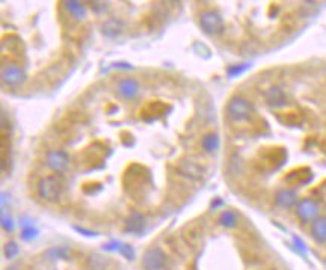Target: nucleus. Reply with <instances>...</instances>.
I'll return each mask as SVG.
<instances>
[{"mask_svg": "<svg viewBox=\"0 0 326 270\" xmlns=\"http://www.w3.org/2000/svg\"><path fill=\"white\" fill-rule=\"evenodd\" d=\"M293 240H294V245L297 246V251H299L300 254H305V252H307V248H305L304 241H302L300 238H297V237H294Z\"/></svg>", "mask_w": 326, "mask_h": 270, "instance_id": "obj_24", "label": "nucleus"}, {"mask_svg": "<svg viewBox=\"0 0 326 270\" xmlns=\"http://www.w3.org/2000/svg\"><path fill=\"white\" fill-rule=\"evenodd\" d=\"M145 227H146V219L142 213L139 211H133L127 221H126V230L127 232H133V234H141L144 232Z\"/></svg>", "mask_w": 326, "mask_h": 270, "instance_id": "obj_9", "label": "nucleus"}, {"mask_svg": "<svg viewBox=\"0 0 326 270\" xmlns=\"http://www.w3.org/2000/svg\"><path fill=\"white\" fill-rule=\"evenodd\" d=\"M2 80L6 86L15 88L26 80V71L17 64H9L2 70Z\"/></svg>", "mask_w": 326, "mask_h": 270, "instance_id": "obj_5", "label": "nucleus"}, {"mask_svg": "<svg viewBox=\"0 0 326 270\" xmlns=\"http://www.w3.org/2000/svg\"><path fill=\"white\" fill-rule=\"evenodd\" d=\"M5 255H6V258H15L17 255H18V246H17V243L15 241H8L6 245H5Z\"/></svg>", "mask_w": 326, "mask_h": 270, "instance_id": "obj_17", "label": "nucleus"}, {"mask_svg": "<svg viewBox=\"0 0 326 270\" xmlns=\"http://www.w3.org/2000/svg\"><path fill=\"white\" fill-rule=\"evenodd\" d=\"M92 9L95 12H105L106 11V3H102V2H92Z\"/></svg>", "mask_w": 326, "mask_h": 270, "instance_id": "obj_23", "label": "nucleus"}, {"mask_svg": "<svg viewBox=\"0 0 326 270\" xmlns=\"http://www.w3.org/2000/svg\"><path fill=\"white\" fill-rule=\"evenodd\" d=\"M311 234L313 238L317 243H326V219L325 218H317L313 225H311Z\"/></svg>", "mask_w": 326, "mask_h": 270, "instance_id": "obj_13", "label": "nucleus"}, {"mask_svg": "<svg viewBox=\"0 0 326 270\" xmlns=\"http://www.w3.org/2000/svg\"><path fill=\"white\" fill-rule=\"evenodd\" d=\"M38 193L42 199L48 202L59 201L62 193V183L56 175H48L39 180L38 183Z\"/></svg>", "mask_w": 326, "mask_h": 270, "instance_id": "obj_2", "label": "nucleus"}, {"mask_svg": "<svg viewBox=\"0 0 326 270\" xmlns=\"http://www.w3.org/2000/svg\"><path fill=\"white\" fill-rule=\"evenodd\" d=\"M36 235H38V230H36L34 225L26 227V228H23V231H21V238H23V240H34V238H36Z\"/></svg>", "mask_w": 326, "mask_h": 270, "instance_id": "obj_19", "label": "nucleus"}, {"mask_svg": "<svg viewBox=\"0 0 326 270\" xmlns=\"http://www.w3.org/2000/svg\"><path fill=\"white\" fill-rule=\"evenodd\" d=\"M65 9L71 14L74 18L77 20H82L86 17V6L83 2H79V0H67L65 3Z\"/></svg>", "mask_w": 326, "mask_h": 270, "instance_id": "obj_14", "label": "nucleus"}, {"mask_svg": "<svg viewBox=\"0 0 326 270\" xmlns=\"http://www.w3.org/2000/svg\"><path fill=\"white\" fill-rule=\"evenodd\" d=\"M48 255H50L52 258H55V260H58V258H68L70 251H68L67 248H55V249H50V251H48Z\"/></svg>", "mask_w": 326, "mask_h": 270, "instance_id": "obj_18", "label": "nucleus"}, {"mask_svg": "<svg viewBox=\"0 0 326 270\" xmlns=\"http://www.w3.org/2000/svg\"><path fill=\"white\" fill-rule=\"evenodd\" d=\"M319 216V204L314 199L305 198L297 204V218L304 222H314Z\"/></svg>", "mask_w": 326, "mask_h": 270, "instance_id": "obj_6", "label": "nucleus"}, {"mask_svg": "<svg viewBox=\"0 0 326 270\" xmlns=\"http://www.w3.org/2000/svg\"><path fill=\"white\" fill-rule=\"evenodd\" d=\"M118 92H119V95L122 98L133 100L138 95V92H139V83H138V80L130 77L122 78L118 83Z\"/></svg>", "mask_w": 326, "mask_h": 270, "instance_id": "obj_8", "label": "nucleus"}, {"mask_svg": "<svg viewBox=\"0 0 326 270\" xmlns=\"http://www.w3.org/2000/svg\"><path fill=\"white\" fill-rule=\"evenodd\" d=\"M124 31V23L118 18H109L102 26V34L106 38H116Z\"/></svg>", "mask_w": 326, "mask_h": 270, "instance_id": "obj_11", "label": "nucleus"}, {"mask_svg": "<svg viewBox=\"0 0 326 270\" xmlns=\"http://www.w3.org/2000/svg\"><path fill=\"white\" fill-rule=\"evenodd\" d=\"M47 165L48 168L56 172V174H62L68 169L70 166V155L65 151H50L47 155Z\"/></svg>", "mask_w": 326, "mask_h": 270, "instance_id": "obj_7", "label": "nucleus"}, {"mask_svg": "<svg viewBox=\"0 0 326 270\" xmlns=\"http://www.w3.org/2000/svg\"><path fill=\"white\" fill-rule=\"evenodd\" d=\"M227 114L230 116V119L234 121V122L246 121L254 114V104L249 100H246L245 97L236 95L228 101Z\"/></svg>", "mask_w": 326, "mask_h": 270, "instance_id": "obj_1", "label": "nucleus"}, {"mask_svg": "<svg viewBox=\"0 0 326 270\" xmlns=\"http://www.w3.org/2000/svg\"><path fill=\"white\" fill-rule=\"evenodd\" d=\"M199 26L209 35H217L223 31V18L216 11H204L199 15Z\"/></svg>", "mask_w": 326, "mask_h": 270, "instance_id": "obj_3", "label": "nucleus"}, {"mask_svg": "<svg viewBox=\"0 0 326 270\" xmlns=\"http://www.w3.org/2000/svg\"><path fill=\"white\" fill-rule=\"evenodd\" d=\"M76 231H79V232H82V234H85L86 237H92V235H95V232L88 231V230H83V228H79V227H76Z\"/></svg>", "mask_w": 326, "mask_h": 270, "instance_id": "obj_25", "label": "nucleus"}, {"mask_svg": "<svg viewBox=\"0 0 326 270\" xmlns=\"http://www.w3.org/2000/svg\"><path fill=\"white\" fill-rule=\"evenodd\" d=\"M119 252L122 254V257H126V258L130 260V261L135 258V251H133V248H132L130 245H122L121 249H119Z\"/></svg>", "mask_w": 326, "mask_h": 270, "instance_id": "obj_22", "label": "nucleus"}, {"mask_svg": "<svg viewBox=\"0 0 326 270\" xmlns=\"http://www.w3.org/2000/svg\"><path fill=\"white\" fill-rule=\"evenodd\" d=\"M166 263V255L160 248H149L142 255V267L145 270L163 269Z\"/></svg>", "mask_w": 326, "mask_h": 270, "instance_id": "obj_4", "label": "nucleus"}, {"mask_svg": "<svg viewBox=\"0 0 326 270\" xmlns=\"http://www.w3.org/2000/svg\"><path fill=\"white\" fill-rule=\"evenodd\" d=\"M248 70V64H243V65H234V67H231L230 70H228V76L230 77H236V76H239V74H242L243 71H246Z\"/></svg>", "mask_w": 326, "mask_h": 270, "instance_id": "obj_21", "label": "nucleus"}, {"mask_svg": "<svg viewBox=\"0 0 326 270\" xmlns=\"http://www.w3.org/2000/svg\"><path fill=\"white\" fill-rule=\"evenodd\" d=\"M2 228L8 232H11L14 230V221H12V218L9 214L2 213Z\"/></svg>", "mask_w": 326, "mask_h": 270, "instance_id": "obj_20", "label": "nucleus"}, {"mask_svg": "<svg viewBox=\"0 0 326 270\" xmlns=\"http://www.w3.org/2000/svg\"><path fill=\"white\" fill-rule=\"evenodd\" d=\"M219 144H220L219 136L215 134V133H209V134H206V136H204V139H203V142H201L203 148H204L207 153H215L217 148H219Z\"/></svg>", "mask_w": 326, "mask_h": 270, "instance_id": "obj_16", "label": "nucleus"}, {"mask_svg": "<svg viewBox=\"0 0 326 270\" xmlns=\"http://www.w3.org/2000/svg\"><path fill=\"white\" fill-rule=\"evenodd\" d=\"M266 101L270 107H283L287 103V97L284 91L278 86H273L267 91L266 94Z\"/></svg>", "mask_w": 326, "mask_h": 270, "instance_id": "obj_10", "label": "nucleus"}, {"mask_svg": "<svg viewBox=\"0 0 326 270\" xmlns=\"http://www.w3.org/2000/svg\"><path fill=\"white\" fill-rule=\"evenodd\" d=\"M239 222V216L236 211H231V210H227V211H222L220 216H219V224L225 228H234Z\"/></svg>", "mask_w": 326, "mask_h": 270, "instance_id": "obj_15", "label": "nucleus"}, {"mask_svg": "<svg viewBox=\"0 0 326 270\" xmlns=\"http://www.w3.org/2000/svg\"><path fill=\"white\" fill-rule=\"evenodd\" d=\"M275 201H277V204H278L280 207H283V208H290L291 205L296 204L297 196H296V192H293V191H290V189H283V191H280V192L277 193Z\"/></svg>", "mask_w": 326, "mask_h": 270, "instance_id": "obj_12", "label": "nucleus"}]
</instances>
